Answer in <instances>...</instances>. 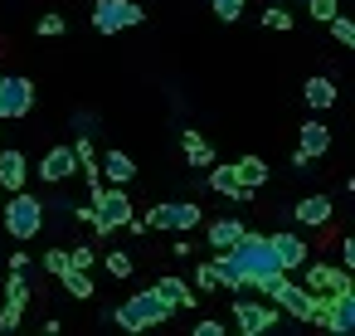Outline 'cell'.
<instances>
[{
    "label": "cell",
    "mask_w": 355,
    "mask_h": 336,
    "mask_svg": "<svg viewBox=\"0 0 355 336\" xmlns=\"http://www.w3.org/2000/svg\"><path fill=\"white\" fill-rule=\"evenodd\" d=\"M171 312H175V302H171L161 287H146V292H132V297L112 312V321H117L122 331H151V326L171 321Z\"/></svg>",
    "instance_id": "1"
},
{
    "label": "cell",
    "mask_w": 355,
    "mask_h": 336,
    "mask_svg": "<svg viewBox=\"0 0 355 336\" xmlns=\"http://www.w3.org/2000/svg\"><path fill=\"white\" fill-rule=\"evenodd\" d=\"M0 210H6V234L15 244H25L44 229V200L30 190H10V200H0Z\"/></svg>",
    "instance_id": "2"
},
{
    "label": "cell",
    "mask_w": 355,
    "mask_h": 336,
    "mask_svg": "<svg viewBox=\"0 0 355 336\" xmlns=\"http://www.w3.org/2000/svg\"><path fill=\"white\" fill-rule=\"evenodd\" d=\"M93 205V229L98 234H112L132 219V200H127V185H103L98 195H88Z\"/></svg>",
    "instance_id": "3"
},
{
    "label": "cell",
    "mask_w": 355,
    "mask_h": 336,
    "mask_svg": "<svg viewBox=\"0 0 355 336\" xmlns=\"http://www.w3.org/2000/svg\"><path fill=\"white\" fill-rule=\"evenodd\" d=\"M141 224L166 229V234H190V229H200V205L195 200H166V205H151Z\"/></svg>",
    "instance_id": "4"
},
{
    "label": "cell",
    "mask_w": 355,
    "mask_h": 336,
    "mask_svg": "<svg viewBox=\"0 0 355 336\" xmlns=\"http://www.w3.org/2000/svg\"><path fill=\"white\" fill-rule=\"evenodd\" d=\"M141 20H146V10L137 0H98L93 6V30L98 35H117V30H132Z\"/></svg>",
    "instance_id": "5"
},
{
    "label": "cell",
    "mask_w": 355,
    "mask_h": 336,
    "mask_svg": "<svg viewBox=\"0 0 355 336\" xmlns=\"http://www.w3.org/2000/svg\"><path fill=\"white\" fill-rule=\"evenodd\" d=\"M35 108V83L20 78V74H0V122H10V117H30Z\"/></svg>",
    "instance_id": "6"
},
{
    "label": "cell",
    "mask_w": 355,
    "mask_h": 336,
    "mask_svg": "<svg viewBox=\"0 0 355 336\" xmlns=\"http://www.w3.org/2000/svg\"><path fill=\"white\" fill-rule=\"evenodd\" d=\"M302 287L306 292H350L355 287V278H350V268H336V263H302Z\"/></svg>",
    "instance_id": "7"
},
{
    "label": "cell",
    "mask_w": 355,
    "mask_h": 336,
    "mask_svg": "<svg viewBox=\"0 0 355 336\" xmlns=\"http://www.w3.org/2000/svg\"><path fill=\"white\" fill-rule=\"evenodd\" d=\"M234 321H239L243 336H263V331L277 326V307H272V302H248V297H239V302H234Z\"/></svg>",
    "instance_id": "8"
},
{
    "label": "cell",
    "mask_w": 355,
    "mask_h": 336,
    "mask_svg": "<svg viewBox=\"0 0 355 336\" xmlns=\"http://www.w3.org/2000/svg\"><path fill=\"white\" fill-rule=\"evenodd\" d=\"M263 239H268V249H272V258H277L282 273H292V268H302L311 258L306 244H302V234H292V229H277V234H263Z\"/></svg>",
    "instance_id": "9"
},
{
    "label": "cell",
    "mask_w": 355,
    "mask_h": 336,
    "mask_svg": "<svg viewBox=\"0 0 355 336\" xmlns=\"http://www.w3.org/2000/svg\"><path fill=\"white\" fill-rule=\"evenodd\" d=\"M73 171H78V156H73V146H54V151H44V161L35 166V176H40L44 185H64Z\"/></svg>",
    "instance_id": "10"
},
{
    "label": "cell",
    "mask_w": 355,
    "mask_h": 336,
    "mask_svg": "<svg viewBox=\"0 0 355 336\" xmlns=\"http://www.w3.org/2000/svg\"><path fill=\"white\" fill-rule=\"evenodd\" d=\"M272 307H277V312H292L297 321H311V292H306L302 283H287V278H282V283L272 287Z\"/></svg>",
    "instance_id": "11"
},
{
    "label": "cell",
    "mask_w": 355,
    "mask_h": 336,
    "mask_svg": "<svg viewBox=\"0 0 355 336\" xmlns=\"http://www.w3.org/2000/svg\"><path fill=\"white\" fill-rule=\"evenodd\" d=\"M209 190H214V195H229L234 205H253V195H258V190H248V185L239 180L234 166H209Z\"/></svg>",
    "instance_id": "12"
},
{
    "label": "cell",
    "mask_w": 355,
    "mask_h": 336,
    "mask_svg": "<svg viewBox=\"0 0 355 336\" xmlns=\"http://www.w3.org/2000/svg\"><path fill=\"white\" fill-rule=\"evenodd\" d=\"M25 180H30V161H25V151H15V146H6L0 151V190H25Z\"/></svg>",
    "instance_id": "13"
},
{
    "label": "cell",
    "mask_w": 355,
    "mask_h": 336,
    "mask_svg": "<svg viewBox=\"0 0 355 336\" xmlns=\"http://www.w3.org/2000/svg\"><path fill=\"white\" fill-rule=\"evenodd\" d=\"M98 171H103L107 185H132V180H137V161H132L127 151H107V156L98 161Z\"/></svg>",
    "instance_id": "14"
},
{
    "label": "cell",
    "mask_w": 355,
    "mask_h": 336,
    "mask_svg": "<svg viewBox=\"0 0 355 336\" xmlns=\"http://www.w3.org/2000/svg\"><path fill=\"white\" fill-rule=\"evenodd\" d=\"M297 224H306V229H321V224H331V215H336V205H331V195H306L297 210Z\"/></svg>",
    "instance_id": "15"
},
{
    "label": "cell",
    "mask_w": 355,
    "mask_h": 336,
    "mask_svg": "<svg viewBox=\"0 0 355 336\" xmlns=\"http://www.w3.org/2000/svg\"><path fill=\"white\" fill-rule=\"evenodd\" d=\"M297 151H306L311 161H316V156H326V151H331V127H326V122H316V117H311V122H302V142H297Z\"/></svg>",
    "instance_id": "16"
},
{
    "label": "cell",
    "mask_w": 355,
    "mask_h": 336,
    "mask_svg": "<svg viewBox=\"0 0 355 336\" xmlns=\"http://www.w3.org/2000/svg\"><path fill=\"white\" fill-rule=\"evenodd\" d=\"M180 151H185V161H190L195 171H200V166H205V171L214 166V146H209L200 132H180Z\"/></svg>",
    "instance_id": "17"
},
{
    "label": "cell",
    "mask_w": 355,
    "mask_h": 336,
    "mask_svg": "<svg viewBox=\"0 0 355 336\" xmlns=\"http://www.w3.org/2000/svg\"><path fill=\"white\" fill-rule=\"evenodd\" d=\"M239 234H243V224H239V219H209V229H205V244L219 253V249H234V244H239Z\"/></svg>",
    "instance_id": "18"
},
{
    "label": "cell",
    "mask_w": 355,
    "mask_h": 336,
    "mask_svg": "<svg viewBox=\"0 0 355 336\" xmlns=\"http://www.w3.org/2000/svg\"><path fill=\"white\" fill-rule=\"evenodd\" d=\"M302 98H306V108H311V112H326V108L336 103V83H331V78H306Z\"/></svg>",
    "instance_id": "19"
},
{
    "label": "cell",
    "mask_w": 355,
    "mask_h": 336,
    "mask_svg": "<svg viewBox=\"0 0 355 336\" xmlns=\"http://www.w3.org/2000/svg\"><path fill=\"white\" fill-rule=\"evenodd\" d=\"M234 171H239V180H243L248 190H258V185L268 180V161H263V156H239Z\"/></svg>",
    "instance_id": "20"
},
{
    "label": "cell",
    "mask_w": 355,
    "mask_h": 336,
    "mask_svg": "<svg viewBox=\"0 0 355 336\" xmlns=\"http://www.w3.org/2000/svg\"><path fill=\"white\" fill-rule=\"evenodd\" d=\"M156 287H161L175 307H195V292H190V283H185V278H156Z\"/></svg>",
    "instance_id": "21"
},
{
    "label": "cell",
    "mask_w": 355,
    "mask_h": 336,
    "mask_svg": "<svg viewBox=\"0 0 355 336\" xmlns=\"http://www.w3.org/2000/svg\"><path fill=\"white\" fill-rule=\"evenodd\" d=\"M326 25H331V40H336V44H345V49L355 44V20H345L340 10H336V15H331Z\"/></svg>",
    "instance_id": "22"
},
{
    "label": "cell",
    "mask_w": 355,
    "mask_h": 336,
    "mask_svg": "<svg viewBox=\"0 0 355 336\" xmlns=\"http://www.w3.org/2000/svg\"><path fill=\"white\" fill-rule=\"evenodd\" d=\"M59 283H64V287H69L73 297H93V278H88L83 268H69V273H64Z\"/></svg>",
    "instance_id": "23"
},
{
    "label": "cell",
    "mask_w": 355,
    "mask_h": 336,
    "mask_svg": "<svg viewBox=\"0 0 355 336\" xmlns=\"http://www.w3.org/2000/svg\"><path fill=\"white\" fill-rule=\"evenodd\" d=\"M6 302H20V307L30 302V283H25V273H15V268H10V283H6Z\"/></svg>",
    "instance_id": "24"
},
{
    "label": "cell",
    "mask_w": 355,
    "mask_h": 336,
    "mask_svg": "<svg viewBox=\"0 0 355 336\" xmlns=\"http://www.w3.org/2000/svg\"><path fill=\"white\" fill-rule=\"evenodd\" d=\"M195 283H200V292H209V287H224V278H219V268H214V258L195 268Z\"/></svg>",
    "instance_id": "25"
},
{
    "label": "cell",
    "mask_w": 355,
    "mask_h": 336,
    "mask_svg": "<svg viewBox=\"0 0 355 336\" xmlns=\"http://www.w3.org/2000/svg\"><path fill=\"white\" fill-rule=\"evenodd\" d=\"M209 10H214L224 25H234V20L243 15V0H209Z\"/></svg>",
    "instance_id": "26"
},
{
    "label": "cell",
    "mask_w": 355,
    "mask_h": 336,
    "mask_svg": "<svg viewBox=\"0 0 355 336\" xmlns=\"http://www.w3.org/2000/svg\"><path fill=\"white\" fill-rule=\"evenodd\" d=\"M20 317H25L20 302H6V307H0V336H10V331L20 326Z\"/></svg>",
    "instance_id": "27"
},
{
    "label": "cell",
    "mask_w": 355,
    "mask_h": 336,
    "mask_svg": "<svg viewBox=\"0 0 355 336\" xmlns=\"http://www.w3.org/2000/svg\"><path fill=\"white\" fill-rule=\"evenodd\" d=\"M35 30H40V40H59V35H64L69 25H64V15H44V20H40Z\"/></svg>",
    "instance_id": "28"
},
{
    "label": "cell",
    "mask_w": 355,
    "mask_h": 336,
    "mask_svg": "<svg viewBox=\"0 0 355 336\" xmlns=\"http://www.w3.org/2000/svg\"><path fill=\"white\" fill-rule=\"evenodd\" d=\"M263 25H268V30H277V35H282V30H292V15H287V10H277V6H272V10H263Z\"/></svg>",
    "instance_id": "29"
},
{
    "label": "cell",
    "mask_w": 355,
    "mask_h": 336,
    "mask_svg": "<svg viewBox=\"0 0 355 336\" xmlns=\"http://www.w3.org/2000/svg\"><path fill=\"white\" fill-rule=\"evenodd\" d=\"M44 268H49L54 278H64V273H69V253H64V249H49V253H44Z\"/></svg>",
    "instance_id": "30"
},
{
    "label": "cell",
    "mask_w": 355,
    "mask_h": 336,
    "mask_svg": "<svg viewBox=\"0 0 355 336\" xmlns=\"http://www.w3.org/2000/svg\"><path fill=\"white\" fill-rule=\"evenodd\" d=\"M107 273L112 278H132V258L127 253H107Z\"/></svg>",
    "instance_id": "31"
},
{
    "label": "cell",
    "mask_w": 355,
    "mask_h": 336,
    "mask_svg": "<svg viewBox=\"0 0 355 336\" xmlns=\"http://www.w3.org/2000/svg\"><path fill=\"white\" fill-rule=\"evenodd\" d=\"M336 6H340V0H311V20H316V25H326V20L336 15Z\"/></svg>",
    "instance_id": "32"
},
{
    "label": "cell",
    "mask_w": 355,
    "mask_h": 336,
    "mask_svg": "<svg viewBox=\"0 0 355 336\" xmlns=\"http://www.w3.org/2000/svg\"><path fill=\"white\" fill-rule=\"evenodd\" d=\"M69 268H83V273H88V268H93V249H88V244H78V249L69 253Z\"/></svg>",
    "instance_id": "33"
},
{
    "label": "cell",
    "mask_w": 355,
    "mask_h": 336,
    "mask_svg": "<svg viewBox=\"0 0 355 336\" xmlns=\"http://www.w3.org/2000/svg\"><path fill=\"white\" fill-rule=\"evenodd\" d=\"M340 268H355V239H340Z\"/></svg>",
    "instance_id": "34"
},
{
    "label": "cell",
    "mask_w": 355,
    "mask_h": 336,
    "mask_svg": "<svg viewBox=\"0 0 355 336\" xmlns=\"http://www.w3.org/2000/svg\"><path fill=\"white\" fill-rule=\"evenodd\" d=\"M195 331H200V336H224V331H229V326H224V321H200V326H195Z\"/></svg>",
    "instance_id": "35"
}]
</instances>
